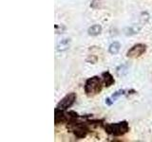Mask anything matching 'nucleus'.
<instances>
[{"instance_id": "obj_1", "label": "nucleus", "mask_w": 152, "mask_h": 142, "mask_svg": "<svg viewBox=\"0 0 152 142\" xmlns=\"http://www.w3.org/2000/svg\"><path fill=\"white\" fill-rule=\"evenodd\" d=\"M89 117V116H88ZM88 117H87V120L83 121V120H78V118L74 119V120L69 122L67 124V128L69 132L72 133L74 135V137L78 139H82V138H85L87 135H89L90 132V129L89 127V121H88Z\"/></svg>"}, {"instance_id": "obj_2", "label": "nucleus", "mask_w": 152, "mask_h": 142, "mask_svg": "<svg viewBox=\"0 0 152 142\" xmlns=\"http://www.w3.org/2000/svg\"><path fill=\"white\" fill-rule=\"evenodd\" d=\"M103 86L105 85L104 82H103L102 77L93 76L86 80L84 89H85L86 95L89 97V98H91V97H94L101 93L103 90Z\"/></svg>"}, {"instance_id": "obj_3", "label": "nucleus", "mask_w": 152, "mask_h": 142, "mask_svg": "<svg viewBox=\"0 0 152 142\" xmlns=\"http://www.w3.org/2000/svg\"><path fill=\"white\" fill-rule=\"evenodd\" d=\"M106 134L113 137H122L129 132V125L127 120H123L115 123H106L103 125Z\"/></svg>"}, {"instance_id": "obj_4", "label": "nucleus", "mask_w": 152, "mask_h": 142, "mask_svg": "<svg viewBox=\"0 0 152 142\" xmlns=\"http://www.w3.org/2000/svg\"><path fill=\"white\" fill-rule=\"evenodd\" d=\"M80 116L73 111L67 112V110H61L58 108H55V110H54V123L55 125L64 123L67 124L69 122L78 118Z\"/></svg>"}, {"instance_id": "obj_5", "label": "nucleus", "mask_w": 152, "mask_h": 142, "mask_svg": "<svg viewBox=\"0 0 152 142\" xmlns=\"http://www.w3.org/2000/svg\"><path fill=\"white\" fill-rule=\"evenodd\" d=\"M77 96L74 92L69 93L67 95H66L61 101L58 102V104L56 106V108L61 109V110H67L69 108H70L74 104V102L76 101Z\"/></svg>"}, {"instance_id": "obj_6", "label": "nucleus", "mask_w": 152, "mask_h": 142, "mask_svg": "<svg viewBox=\"0 0 152 142\" xmlns=\"http://www.w3.org/2000/svg\"><path fill=\"white\" fill-rule=\"evenodd\" d=\"M145 51H147V45L139 43L129 48L127 52V56L128 58H131V59H136V58L141 57L143 54H145Z\"/></svg>"}, {"instance_id": "obj_7", "label": "nucleus", "mask_w": 152, "mask_h": 142, "mask_svg": "<svg viewBox=\"0 0 152 142\" xmlns=\"http://www.w3.org/2000/svg\"><path fill=\"white\" fill-rule=\"evenodd\" d=\"M102 80H103V82H104V85L106 87H110L111 85H113L115 83V80L113 78V76L111 75L110 72L108 71H106V72H103L102 73Z\"/></svg>"}, {"instance_id": "obj_8", "label": "nucleus", "mask_w": 152, "mask_h": 142, "mask_svg": "<svg viewBox=\"0 0 152 142\" xmlns=\"http://www.w3.org/2000/svg\"><path fill=\"white\" fill-rule=\"evenodd\" d=\"M70 47V39L66 38V39L61 40L59 43L57 44L56 49L58 51H66L67 49H69Z\"/></svg>"}, {"instance_id": "obj_9", "label": "nucleus", "mask_w": 152, "mask_h": 142, "mask_svg": "<svg viewBox=\"0 0 152 142\" xmlns=\"http://www.w3.org/2000/svg\"><path fill=\"white\" fill-rule=\"evenodd\" d=\"M102 32V27L100 25H93L91 26L89 30H88V33L90 36H97Z\"/></svg>"}, {"instance_id": "obj_10", "label": "nucleus", "mask_w": 152, "mask_h": 142, "mask_svg": "<svg viewBox=\"0 0 152 142\" xmlns=\"http://www.w3.org/2000/svg\"><path fill=\"white\" fill-rule=\"evenodd\" d=\"M121 49V44L119 42H113L108 47V52L112 55H116Z\"/></svg>"}, {"instance_id": "obj_11", "label": "nucleus", "mask_w": 152, "mask_h": 142, "mask_svg": "<svg viewBox=\"0 0 152 142\" xmlns=\"http://www.w3.org/2000/svg\"><path fill=\"white\" fill-rule=\"evenodd\" d=\"M127 71H128V66L127 64H121V66H119L116 68V74L119 77H124L127 74Z\"/></svg>"}, {"instance_id": "obj_12", "label": "nucleus", "mask_w": 152, "mask_h": 142, "mask_svg": "<svg viewBox=\"0 0 152 142\" xmlns=\"http://www.w3.org/2000/svg\"><path fill=\"white\" fill-rule=\"evenodd\" d=\"M125 90H124V89H120V90H118V91H116L114 94H113V95L110 97V98L112 99L113 101H115L118 98H120L121 96L125 95Z\"/></svg>"}, {"instance_id": "obj_13", "label": "nucleus", "mask_w": 152, "mask_h": 142, "mask_svg": "<svg viewBox=\"0 0 152 142\" xmlns=\"http://www.w3.org/2000/svg\"><path fill=\"white\" fill-rule=\"evenodd\" d=\"M113 101H112V99L111 98H108V99H106V104H108V105H112L113 104Z\"/></svg>"}]
</instances>
